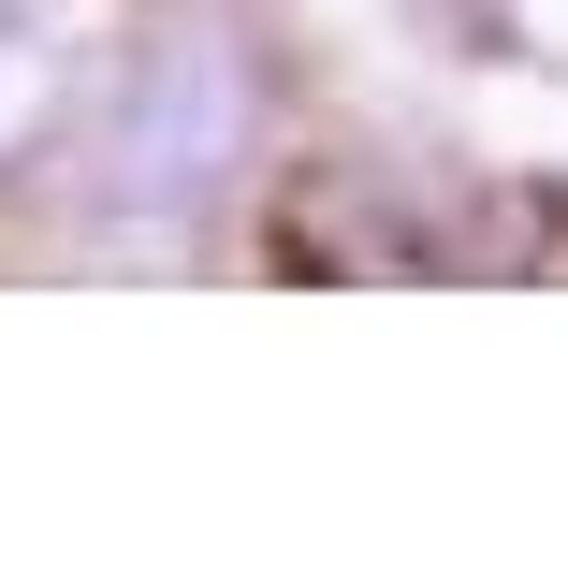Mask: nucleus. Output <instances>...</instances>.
I'll list each match as a JSON object with an SVG mask.
<instances>
[{
    "instance_id": "nucleus-1",
    "label": "nucleus",
    "mask_w": 568,
    "mask_h": 568,
    "mask_svg": "<svg viewBox=\"0 0 568 568\" xmlns=\"http://www.w3.org/2000/svg\"><path fill=\"white\" fill-rule=\"evenodd\" d=\"M248 161V59L219 16H161L132 44V73L102 88V132H88V234L118 248H190L204 204L234 190Z\"/></svg>"
},
{
    "instance_id": "nucleus-2",
    "label": "nucleus",
    "mask_w": 568,
    "mask_h": 568,
    "mask_svg": "<svg viewBox=\"0 0 568 568\" xmlns=\"http://www.w3.org/2000/svg\"><path fill=\"white\" fill-rule=\"evenodd\" d=\"M73 88V0H0V175H16Z\"/></svg>"
}]
</instances>
